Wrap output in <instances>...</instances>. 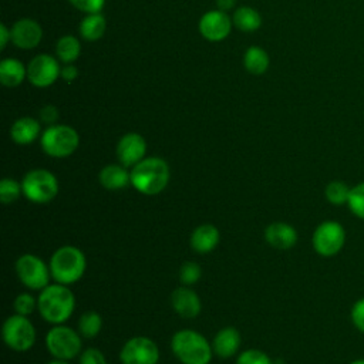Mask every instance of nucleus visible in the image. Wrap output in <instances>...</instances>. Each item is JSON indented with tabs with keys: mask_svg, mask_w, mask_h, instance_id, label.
<instances>
[{
	"mask_svg": "<svg viewBox=\"0 0 364 364\" xmlns=\"http://www.w3.org/2000/svg\"><path fill=\"white\" fill-rule=\"evenodd\" d=\"M131 185L144 195H156L162 192L171 178L169 165L165 159L149 156L132 166Z\"/></svg>",
	"mask_w": 364,
	"mask_h": 364,
	"instance_id": "1",
	"label": "nucleus"
},
{
	"mask_svg": "<svg viewBox=\"0 0 364 364\" xmlns=\"http://www.w3.org/2000/svg\"><path fill=\"white\" fill-rule=\"evenodd\" d=\"M74 307V294L61 283L46 286L37 299V309L41 317L53 324L64 323L73 314Z\"/></svg>",
	"mask_w": 364,
	"mask_h": 364,
	"instance_id": "2",
	"label": "nucleus"
},
{
	"mask_svg": "<svg viewBox=\"0 0 364 364\" xmlns=\"http://www.w3.org/2000/svg\"><path fill=\"white\" fill-rule=\"evenodd\" d=\"M175 357L182 364H209L212 360V346L198 331L179 330L171 340Z\"/></svg>",
	"mask_w": 364,
	"mask_h": 364,
	"instance_id": "3",
	"label": "nucleus"
},
{
	"mask_svg": "<svg viewBox=\"0 0 364 364\" xmlns=\"http://www.w3.org/2000/svg\"><path fill=\"white\" fill-rule=\"evenodd\" d=\"M87 260L84 253L71 245L58 247L50 259L51 276L61 284H71L80 280L85 272Z\"/></svg>",
	"mask_w": 364,
	"mask_h": 364,
	"instance_id": "4",
	"label": "nucleus"
},
{
	"mask_svg": "<svg viewBox=\"0 0 364 364\" xmlns=\"http://www.w3.org/2000/svg\"><path fill=\"white\" fill-rule=\"evenodd\" d=\"M40 144L43 151L53 158H65L70 156L80 145L78 132L70 127L63 124L48 125L46 131H43Z\"/></svg>",
	"mask_w": 364,
	"mask_h": 364,
	"instance_id": "5",
	"label": "nucleus"
},
{
	"mask_svg": "<svg viewBox=\"0 0 364 364\" xmlns=\"http://www.w3.org/2000/svg\"><path fill=\"white\" fill-rule=\"evenodd\" d=\"M24 196L34 203H47L58 193V181L47 169H33L21 182Z\"/></svg>",
	"mask_w": 364,
	"mask_h": 364,
	"instance_id": "6",
	"label": "nucleus"
},
{
	"mask_svg": "<svg viewBox=\"0 0 364 364\" xmlns=\"http://www.w3.org/2000/svg\"><path fill=\"white\" fill-rule=\"evenodd\" d=\"M3 340L14 351H27L36 341V328L27 316L16 313L3 324Z\"/></svg>",
	"mask_w": 364,
	"mask_h": 364,
	"instance_id": "7",
	"label": "nucleus"
},
{
	"mask_svg": "<svg viewBox=\"0 0 364 364\" xmlns=\"http://www.w3.org/2000/svg\"><path fill=\"white\" fill-rule=\"evenodd\" d=\"M46 346L51 355L58 360L75 358L81 351V338L77 331L67 326H55L46 336Z\"/></svg>",
	"mask_w": 364,
	"mask_h": 364,
	"instance_id": "8",
	"label": "nucleus"
},
{
	"mask_svg": "<svg viewBox=\"0 0 364 364\" xmlns=\"http://www.w3.org/2000/svg\"><path fill=\"white\" fill-rule=\"evenodd\" d=\"M314 250L324 257H331L337 255L346 243V230L336 220L321 222L311 237Z\"/></svg>",
	"mask_w": 364,
	"mask_h": 364,
	"instance_id": "9",
	"label": "nucleus"
},
{
	"mask_svg": "<svg viewBox=\"0 0 364 364\" xmlns=\"http://www.w3.org/2000/svg\"><path fill=\"white\" fill-rule=\"evenodd\" d=\"M16 272L20 282L33 290H43L48 286L50 267L36 255H21L16 262Z\"/></svg>",
	"mask_w": 364,
	"mask_h": 364,
	"instance_id": "10",
	"label": "nucleus"
},
{
	"mask_svg": "<svg viewBox=\"0 0 364 364\" xmlns=\"http://www.w3.org/2000/svg\"><path fill=\"white\" fill-rule=\"evenodd\" d=\"M119 358L122 364H156L159 350L156 344L144 336L129 338L121 348Z\"/></svg>",
	"mask_w": 364,
	"mask_h": 364,
	"instance_id": "11",
	"label": "nucleus"
},
{
	"mask_svg": "<svg viewBox=\"0 0 364 364\" xmlns=\"http://www.w3.org/2000/svg\"><path fill=\"white\" fill-rule=\"evenodd\" d=\"M61 74V67L55 57L50 54L36 55L27 65V80L37 88L50 87Z\"/></svg>",
	"mask_w": 364,
	"mask_h": 364,
	"instance_id": "12",
	"label": "nucleus"
},
{
	"mask_svg": "<svg viewBox=\"0 0 364 364\" xmlns=\"http://www.w3.org/2000/svg\"><path fill=\"white\" fill-rule=\"evenodd\" d=\"M232 18L222 10H209L199 20V33L209 41L225 40L232 30Z\"/></svg>",
	"mask_w": 364,
	"mask_h": 364,
	"instance_id": "13",
	"label": "nucleus"
},
{
	"mask_svg": "<svg viewBox=\"0 0 364 364\" xmlns=\"http://www.w3.org/2000/svg\"><path fill=\"white\" fill-rule=\"evenodd\" d=\"M146 142L142 135L136 132H128L121 136L117 144V156L121 165L134 166L145 158Z\"/></svg>",
	"mask_w": 364,
	"mask_h": 364,
	"instance_id": "14",
	"label": "nucleus"
},
{
	"mask_svg": "<svg viewBox=\"0 0 364 364\" xmlns=\"http://www.w3.org/2000/svg\"><path fill=\"white\" fill-rule=\"evenodd\" d=\"M41 26L33 18H20L11 27V41L16 47L31 50L41 41Z\"/></svg>",
	"mask_w": 364,
	"mask_h": 364,
	"instance_id": "15",
	"label": "nucleus"
},
{
	"mask_svg": "<svg viewBox=\"0 0 364 364\" xmlns=\"http://www.w3.org/2000/svg\"><path fill=\"white\" fill-rule=\"evenodd\" d=\"M173 310L183 318H193L200 313V299L188 287H178L171 294Z\"/></svg>",
	"mask_w": 364,
	"mask_h": 364,
	"instance_id": "16",
	"label": "nucleus"
},
{
	"mask_svg": "<svg viewBox=\"0 0 364 364\" xmlns=\"http://www.w3.org/2000/svg\"><path fill=\"white\" fill-rule=\"evenodd\" d=\"M266 242L276 249H290L297 242L296 229L286 222H273L264 230Z\"/></svg>",
	"mask_w": 364,
	"mask_h": 364,
	"instance_id": "17",
	"label": "nucleus"
},
{
	"mask_svg": "<svg viewBox=\"0 0 364 364\" xmlns=\"http://www.w3.org/2000/svg\"><path fill=\"white\" fill-rule=\"evenodd\" d=\"M240 346V334L233 327H225L213 338L212 350L220 358H229L236 354Z\"/></svg>",
	"mask_w": 364,
	"mask_h": 364,
	"instance_id": "18",
	"label": "nucleus"
},
{
	"mask_svg": "<svg viewBox=\"0 0 364 364\" xmlns=\"http://www.w3.org/2000/svg\"><path fill=\"white\" fill-rule=\"evenodd\" d=\"M219 243V230L210 223L198 226L191 235V247L198 253H208Z\"/></svg>",
	"mask_w": 364,
	"mask_h": 364,
	"instance_id": "19",
	"label": "nucleus"
},
{
	"mask_svg": "<svg viewBox=\"0 0 364 364\" xmlns=\"http://www.w3.org/2000/svg\"><path fill=\"white\" fill-rule=\"evenodd\" d=\"M98 181L108 191H119L131 183V173L127 172L124 165L109 164L100 171Z\"/></svg>",
	"mask_w": 364,
	"mask_h": 364,
	"instance_id": "20",
	"label": "nucleus"
},
{
	"mask_svg": "<svg viewBox=\"0 0 364 364\" xmlns=\"http://www.w3.org/2000/svg\"><path fill=\"white\" fill-rule=\"evenodd\" d=\"M40 135V122L31 117H21L10 128L11 139L18 145H28Z\"/></svg>",
	"mask_w": 364,
	"mask_h": 364,
	"instance_id": "21",
	"label": "nucleus"
},
{
	"mask_svg": "<svg viewBox=\"0 0 364 364\" xmlns=\"http://www.w3.org/2000/svg\"><path fill=\"white\" fill-rule=\"evenodd\" d=\"M27 78V67L17 58H4L0 63V81L6 87H17Z\"/></svg>",
	"mask_w": 364,
	"mask_h": 364,
	"instance_id": "22",
	"label": "nucleus"
},
{
	"mask_svg": "<svg viewBox=\"0 0 364 364\" xmlns=\"http://www.w3.org/2000/svg\"><path fill=\"white\" fill-rule=\"evenodd\" d=\"M105 17L101 13L87 14L80 23V36L87 41H97L105 33Z\"/></svg>",
	"mask_w": 364,
	"mask_h": 364,
	"instance_id": "23",
	"label": "nucleus"
},
{
	"mask_svg": "<svg viewBox=\"0 0 364 364\" xmlns=\"http://www.w3.org/2000/svg\"><path fill=\"white\" fill-rule=\"evenodd\" d=\"M233 26L245 33L256 31L262 26V17L257 10L249 6H242L235 10L232 17Z\"/></svg>",
	"mask_w": 364,
	"mask_h": 364,
	"instance_id": "24",
	"label": "nucleus"
},
{
	"mask_svg": "<svg viewBox=\"0 0 364 364\" xmlns=\"http://www.w3.org/2000/svg\"><path fill=\"white\" fill-rule=\"evenodd\" d=\"M270 60L267 53L257 47V46H252L245 51L243 55V65L246 68V71H249L250 74L255 75H260L263 73H266V70L269 68Z\"/></svg>",
	"mask_w": 364,
	"mask_h": 364,
	"instance_id": "25",
	"label": "nucleus"
},
{
	"mask_svg": "<svg viewBox=\"0 0 364 364\" xmlns=\"http://www.w3.org/2000/svg\"><path fill=\"white\" fill-rule=\"evenodd\" d=\"M81 53V44L80 40L75 36H63L58 38L55 44V54L60 61L65 64H73Z\"/></svg>",
	"mask_w": 364,
	"mask_h": 364,
	"instance_id": "26",
	"label": "nucleus"
},
{
	"mask_svg": "<svg viewBox=\"0 0 364 364\" xmlns=\"http://www.w3.org/2000/svg\"><path fill=\"white\" fill-rule=\"evenodd\" d=\"M102 328V318L97 311H85L78 320V330L85 338H94Z\"/></svg>",
	"mask_w": 364,
	"mask_h": 364,
	"instance_id": "27",
	"label": "nucleus"
},
{
	"mask_svg": "<svg viewBox=\"0 0 364 364\" xmlns=\"http://www.w3.org/2000/svg\"><path fill=\"white\" fill-rule=\"evenodd\" d=\"M350 186L341 181H331L326 189H324V195L326 199L333 203V205H344L348 200V195H350Z\"/></svg>",
	"mask_w": 364,
	"mask_h": 364,
	"instance_id": "28",
	"label": "nucleus"
},
{
	"mask_svg": "<svg viewBox=\"0 0 364 364\" xmlns=\"http://www.w3.org/2000/svg\"><path fill=\"white\" fill-rule=\"evenodd\" d=\"M23 192V186L11 179V178H4L1 179L0 182V200L3 203H11V202H16L20 195Z\"/></svg>",
	"mask_w": 364,
	"mask_h": 364,
	"instance_id": "29",
	"label": "nucleus"
},
{
	"mask_svg": "<svg viewBox=\"0 0 364 364\" xmlns=\"http://www.w3.org/2000/svg\"><path fill=\"white\" fill-rule=\"evenodd\" d=\"M347 205L353 215H355L360 219H364V182L350 189Z\"/></svg>",
	"mask_w": 364,
	"mask_h": 364,
	"instance_id": "30",
	"label": "nucleus"
},
{
	"mask_svg": "<svg viewBox=\"0 0 364 364\" xmlns=\"http://www.w3.org/2000/svg\"><path fill=\"white\" fill-rule=\"evenodd\" d=\"M202 276V269L196 262H185L179 269V279L183 284H193Z\"/></svg>",
	"mask_w": 364,
	"mask_h": 364,
	"instance_id": "31",
	"label": "nucleus"
},
{
	"mask_svg": "<svg viewBox=\"0 0 364 364\" xmlns=\"http://www.w3.org/2000/svg\"><path fill=\"white\" fill-rule=\"evenodd\" d=\"M236 364H273L270 357L260 350H246L239 354Z\"/></svg>",
	"mask_w": 364,
	"mask_h": 364,
	"instance_id": "32",
	"label": "nucleus"
},
{
	"mask_svg": "<svg viewBox=\"0 0 364 364\" xmlns=\"http://www.w3.org/2000/svg\"><path fill=\"white\" fill-rule=\"evenodd\" d=\"M37 307V300L30 293H21L14 300V310L17 314L30 316Z\"/></svg>",
	"mask_w": 364,
	"mask_h": 364,
	"instance_id": "33",
	"label": "nucleus"
},
{
	"mask_svg": "<svg viewBox=\"0 0 364 364\" xmlns=\"http://www.w3.org/2000/svg\"><path fill=\"white\" fill-rule=\"evenodd\" d=\"M77 10L85 13V14H92V13H100L105 4V0H68Z\"/></svg>",
	"mask_w": 364,
	"mask_h": 364,
	"instance_id": "34",
	"label": "nucleus"
},
{
	"mask_svg": "<svg viewBox=\"0 0 364 364\" xmlns=\"http://www.w3.org/2000/svg\"><path fill=\"white\" fill-rule=\"evenodd\" d=\"M80 364H107V361L100 350L87 348L80 355Z\"/></svg>",
	"mask_w": 364,
	"mask_h": 364,
	"instance_id": "35",
	"label": "nucleus"
},
{
	"mask_svg": "<svg viewBox=\"0 0 364 364\" xmlns=\"http://www.w3.org/2000/svg\"><path fill=\"white\" fill-rule=\"evenodd\" d=\"M351 320L354 327L364 333V299H360L354 303L351 309Z\"/></svg>",
	"mask_w": 364,
	"mask_h": 364,
	"instance_id": "36",
	"label": "nucleus"
},
{
	"mask_svg": "<svg viewBox=\"0 0 364 364\" xmlns=\"http://www.w3.org/2000/svg\"><path fill=\"white\" fill-rule=\"evenodd\" d=\"M58 118V109L48 104V105H44L41 109H40V119L48 125H54V122L57 121Z\"/></svg>",
	"mask_w": 364,
	"mask_h": 364,
	"instance_id": "37",
	"label": "nucleus"
},
{
	"mask_svg": "<svg viewBox=\"0 0 364 364\" xmlns=\"http://www.w3.org/2000/svg\"><path fill=\"white\" fill-rule=\"evenodd\" d=\"M60 77L67 81V82H73L77 77H78V70L74 64H65L63 68H61V74Z\"/></svg>",
	"mask_w": 364,
	"mask_h": 364,
	"instance_id": "38",
	"label": "nucleus"
},
{
	"mask_svg": "<svg viewBox=\"0 0 364 364\" xmlns=\"http://www.w3.org/2000/svg\"><path fill=\"white\" fill-rule=\"evenodd\" d=\"M11 41V30L6 27V24H0V50H4L7 43Z\"/></svg>",
	"mask_w": 364,
	"mask_h": 364,
	"instance_id": "39",
	"label": "nucleus"
},
{
	"mask_svg": "<svg viewBox=\"0 0 364 364\" xmlns=\"http://www.w3.org/2000/svg\"><path fill=\"white\" fill-rule=\"evenodd\" d=\"M235 3L236 0H216V4H218V10H222V11H229L235 7Z\"/></svg>",
	"mask_w": 364,
	"mask_h": 364,
	"instance_id": "40",
	"label": "nucleus"
},
{
	"mask_svg": "<svg viewBox=\"0 0 364 364\" xmlns=\"http://www.w3.org/2000/svg\"><path fill=\"white\" fill-rule=\"evenodd\" d=\"M47 364H68L65 360H58V358H55L54 361H50V363H47Z\"/></svg>",
	"mask_w": 364,
	"mask_h": 364,
	"instance_id": "41",
	"label": "nucleus"
},
{
	"mask_svg": "<svg viewBox=\"0 0 364 364\" xmlns=\"http://www.w3.org/2000/svg\"><path fill=\"white\" fill-rule=\"evenodd\" d=\"M350 364H364V358H358V360H354V361H351Z\"/></svg>",
	"mask_w": 364,
	"mask_h": 364,
	"instance_id": "42",
	"label": "nucleus"
}]
</instances>
